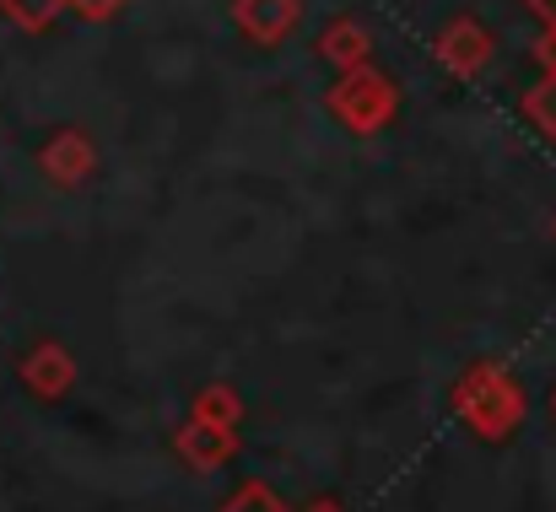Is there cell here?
Segmentation results:
<instances>
[{
  "label": "cell",
  "instance_id": "12",
  "mask_svg": "<svg viewBox=\"0 0 556 512\" xmlns=\"http://www.w3.org/2000/svg\"><path fill=\"white\" fill-rule=\"evenodd\" d=\"M519 5L541 22V38H535V49H530L535 65H541V71H556V0H519Z\"/></svg>",
  "mask_w": 556,
  "mask_h": 512
},
{
  "label": "cell",
  "instance_id": "4",
  "mask_svg": "<svg viewBox=\"0 0 556 512\" xmlns=\"http://www.w3.org/2000/svg\"><path fill=\"white\" fill-rule=\"evenodd\" d=\"M38 172H43L54 189H81V183H92V172H98V141H92L81 125H60V130L38 146Z\"/></svg>",
  "mask_w": 556,
  "mask_h": 512
},
{
  "label": "cell",
  "instance_id": "2",
  "mask_svg": "<svg viewBox=\"0 0 556 512\" xmlns=\"http://www.w3.org/2000/svg\"><path fill=\"white\" fill-rule=\"evenodd\" d=\"M325 108H330V119H336L346 136L368 141V136L389 130V125L400 119V81H394L389 71H378V65L346 71V76L330 81Z\"/></svg>",
  "mask_w": 556,
  "mask_h": 512
},
{
  "label": "cell",
  "instance_id": "10",
  "mask_svg": "<svg viewBox=\"0 0 556 512\" xmlns=\"http://www.w3.org/2000/svg\"><path fill=\"white\" fill-rule=\"evenodd\" d=\"M519 114H525V125H530L541 141H552L556 146V71H541V81L525 87Z\"/></svg>",
  "mask_w": 556,
  "mask_h": 512
},
{
  "label": "cell",
  "instance_id": "17",
  "mask_svg": "<svg viewBox=\"0 0 556 512\" xmlns=\"http://www.w3.org/2000/svg\"><path fill=\"white\" fill-rule=\"evenodd\" d=\"M552 238H556V216H552Z\"/></svg>",
  "mask_w": 556,
  "mask_h": 512
},
{
  "label": "cell",
  "instance_id": "15",
  "mask_svg": "<svg viewBox=\"0 0 556 512\" xmlns=\"http://www.w3.org/2000/svg\"><path fill=\"white\" fill-rule=\"evenodd\" d=\"M303 512H346V508H341L336 497H319V502H308V508H303Z\"/></svg>",
  "mask_w": 556,
  "mask_h": 512
},
{
  "label": "cell",
  "instance_id": "14",
  "mask_svg": "<svg viewBox=\"0 0 556 512\" xmlns=\"http://www.w3.org/2000/svg\"><path fill=\"white\" fill-rule=\"evenodd\" d=\"M125 5H130V0H65V11H71L76 22H92V27L114 22V16H119Z\"/></svg>",
  "mask_w": 556,
  "mask_h": 512
},
{
  "label": "cell",
  "instance_id": "16",
  "mask_svg": "<svg viewBox=\"0 0 556 512\" xmlns=\"http://www.w3.org/2000/svg\"><path fill=\"white\" fill-rule=\"evenodd\" d=\"M552 415H556V388H552Z\"/></svg>",
  "mask_w": 556,
  "mask_h": 512
},
{
  "label": "cell",
  "instance_id": "11",
  "mask_svg": "<svg viewBox=\"0 0 556 512\" xmlns=\"http://www.w3.org/2000/svg\"><path fill=\"white\" fill-rule=\"evenodd\" d=\"M60 11H65V0H0V16L22 33H49L60 22Z\"/></svg>",
  "mask_w": 556,
  "mask_h": 512
},
{
  "label": "cell",
  "instance_id": "6",
  "mask_svg": "<svg viewBox=\"0 0 556 512\" xmlns=\"http://www.w3.org/2000/svg\"><path fill=\"white\" fill-rule=\"evenodd\" d=\"M16 377L38 399H65L71 383H76V356L60 341H33L22 350V361H16Z\"/></svg>",
  "mask_w": 556,
  "mask_h": 512
},
{
  "label": "cell",
  "instance_id": "7",
  "mask_svg": "<svg viewBox=\"0 0 556 512\" xmlns=\"http://www.w3.org/2000/svg\"><path fill=\"white\" fill-rule=\"evenodd\" d=\"M314 54L336 71V76H346V71H363L372 65V33L363 16H330L325 27H319V38H314Z\"/></svg>",
  "mask_w": 556,
  "mask_h": 512
},
{
  "label": "cell",
  "instance_id": "9",
  "mask_svg": "<svg viewBox=\"0 0 556 512\" xmlns=\"http://www.w3.org/2000/svg\"><path fill=\"white\" fill-rule=\"evenodd\" d=\"M189 421L216 426V432H238V421H243V399H238V388H232V383H205V388L189 399Z\"/></svg>",
  "mask_w": 556,
  "mask_h": 512
},
{
  "label": "cell",
  "instance_id": "8",
  "mask_svg": "<svg viewBox=\"0 0 556 512\" xmlns=\"http://www.w3.org/2000/svg\"><path fill=\"white\" fill-rule=\"evenodd\" d=\"M174 453H179V464L194 470V475H211V470H222L232 453H238V432H216V426H200V421H179L174 426Z\"/></svg>",
  "mask_w": 556,
  "mask_h": 512
},
{
  "label": "cell",
  "instance_id": "5",
  "mask_svg": "<svg viewBox=\"0 0 556 512\" xmlns=\"http://www.w3.org/2000/svg\"><path fill=\"white\" fill-rule=\"evenodd\" d=\"M232 27L260 49H281L303 27V0H232Z\"/></svg>",
  "mask_w": 556,
  "mask_h": 512
},
{
  "label": "cell",
  "instance_id": "13",
  "mask_svg": "<svg viewBox=\"0 0 556 512\" xmlns=\"http://www.w3.org/2000/svg\"><path fill=\"white\" fill-rule=\"evenodd\" d=\"M216 512H292V508H287V502H281V497L265 486V481H243V486H238V491H232V497H227Z\"/></svg>",
  "mask_w": 556,
  "mask_h": 512
},
{
  "label": "cell",
  "instance_id": "3",
  "mask_svg": "<svg viewBox=\"0 0 556 512\" xmlns=\"http://www.w3.org/2000/svg\"><path fill=\"white\" fill-rule=\"evenodd\" d=\"M432 60H438L454 81H476V76H486L492 60H497V33H492L481 16L459 11V16H448V22L432 33Z\"/></svg>",
  "mask_w": 556,
  "mask_h": 512
},
{
  "label": "cell",
  "instance_id": "1",
  "mask_svg": "<svg viewBox=\"0 0 556 512\" xmlns=\"http://www.w3.org/2000/svg\"><path fill=\"white\" fill-rule=\"evenodd\" d=\"M454 415L481 437V443H508L525 415H530V394L519 383V372L497 356H476L459 377H454Z\"/></svg>",
  "mask_w": 556,
  "mask_h": 512
}]
</instances>
